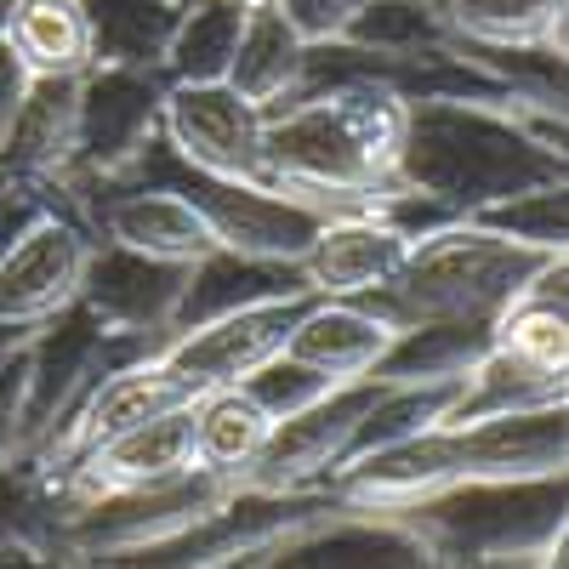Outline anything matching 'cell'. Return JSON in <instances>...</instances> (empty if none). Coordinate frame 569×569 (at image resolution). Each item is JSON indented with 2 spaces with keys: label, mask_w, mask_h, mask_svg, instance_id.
<instances>
[{
  "label": "cell",
  "mask_w": 569,
  "mask_h": 569,
  "mask_svg": "<svg viewBox=\"0 0 569 569\" xmlns=\"http://www.w3.org/2000/svg\"><path fill=\"white\" fill-rule=\"evenodd\" d=\"M547 182H569L563 114L479 98H405L393 188H410L456 217H472L479 206Z\"/></svg>",
  "instance_id": "6da1fadb"
},
{
  "label": "cell",
  "mask_w": 569,
  "mask_h": 569,
  "mask_svg": "<svg viewBox=\"0 0 569 569\" xmlns=\"http://www.w3.org/2000/svg\"><path fill=\"white\" fill-rule=\"evenodd\" d=\"M405 98L376 80H342L284 98L262 114L268 182L319 206L325 217L370 211L393 188Z\"/></svg>",
  "instance_id": "7a4b0ae2"
},
{
  "label": "cell",
  "mask_w": 569,
  "mask_h": 569,
  "mask_svg": "<svg viewBox=\"0 0 569 569\" xmlns=\"http://www.w3.org/2000/svg\"><path fill=\"white\" fill-rule=\"evenodd\" d=\"M558 257H569V251H558ZM547 262H552V251L512 246L501 233L461 217V222L433 228L427 240H416L405 251V268L382 284V291H365L353 302L370 308L393 330L427 325V319H485V325H496L501 308L525 291Z\"/></svg>",
  "instance_id": "3957f363"
},
{
  "label": "cell",
  "mask_w": 569,
  "mask_h": 569,
  "mask_svg": "<svg viewBox=\"0 0 569 569\" xmlns=\"http://www.w3.org/2000/svg\"><path fill=\"white\" fill-rule=\"evenodd\" d=\"M563 472L547 479H456L393 518L416 530L427 563H563Z\"/></svg>",
  "instance_id": "277c9868"
},
{
  "label": "cell",
  "mask_w": 569,
  "mask_h": 569,
  "mask_svg": "<svg viewBox=\"0 0 569 569\" xmlns=\"http://www.w3.org/2000/svg\"><path fill=\"white\" fill-rule=\"evenodd\" d=\"M120 177H137V182H166L177 194L194 206L211 228V240L228 246V251H246V257H273V262H297L308 251V240L319 233L325 211L284 194L273 182H246V177H211V171H194L188 160L171 154V142L154 137Z\"/></svg>",
  "instance_id": "5b68a950"
},
{
  "label": "cell",
  "mask_w": 569,
  "mask_h": 569,
  "mask_svg": "<svg viewBox=\"0 0 569 569\" xmlns=\"http://www.w3.org/2000/svg\"><path fill=\"white\" fill-rule=\"evenodd\" d=\"M233 490V479L206 467H188L177 479L142 485V490H114V496H91L69 512L58 558L63 563H137L142 552L166 547L182 536Z\"/></svg>",
  "instance_id": "8992f818"
},
{
  "label": "cell",
  "mask_w": 569,
  "mask_h": 569,
  "mask_svg": "<svg viewBox=\"0 0 569 569\" xmlns=\"http://www.w3.org/2000/svg\"><path fill=\"white\" fill-rule=\"evenodd\" d=\"M160 98H166L160 69H86L80 74V137H74V166L63 177V194H74L86 182L120 177L149 149L160 137Z\"/></svg>",
  "instance_id": "52a82bcc"
},
{
  "label": "cell",
  "mask_w": 569,
  "mask_h": 569,
  "mask_svg": "<svg viewBox=\"0 0 569 569\" xmlns=\"http://www.w3.org/2000/svg\"><path fill=\"white\" fill-rule=\"evenodd\" d=\"M160 137L171 154L211 177L268 182L262 160V109L240 98L228 80H166L160 98Z\"/></svg>",
  "instance_id": "ba28073f"
},
{
  "label": "cell",
  "mask_w": 569,
  "mask_h": 569,
  "mask_svg": "<svg viewBox=\"0 0 569 569\" xmlns=\"http://www.w3.org/2000/svg\"><path fill=\"white\" fill-rule=\"evenodd\" d=\"M91 246H98V233H91V222L80 217V206L69 194L58 206H46L0 251V319L34 330L40 319L69 308L80 297V273H86Z\"/></svg>",
  "instance_id": "9c48e42d"
},
{
  "label": "cell",
  "mask_w": 569,
  "mask_h": 569,
  "mask_svg": "<svg viewBox=\"0 0 569 569\" xmlns=\"http://www.w3.org/2000/svg\"><path fill=\"white\" fill-rule=\"evenodd\" d=\"M308 308H313V291L233 308V313H222V319H206V325H194V330H177V337H166L160 365L177 376L188 393L233 388L240 376H251L262 359H273V353L284 348V337L297 330V319H302Z\"/></svg>",
  "instance_id": "30bf717a"
},
{
  "label": "cell",
  "mask_w": 569,
  "mask_h": 569,
  "mask_svg": "<svg viewBox=\"0 0 569 569\" xmlns=\"http://www.w3.org/2000/svg\"><path fill=\"white\" fill-rule=\"evenodd\" d=\"M376 388H382L376 376L337 382L319 405L273 421L262 450H257V461H251V472H246L240 485H251V490H325L330 472H337V461L348 456L353 427L370 410Z\"/></svg>",
  "instance_id": "8fae6325"
},
{
  "label": "cell",
  "mask_w": 569,
  "mask_h": 569,
  "mask_svg": "<svg viewBox=\"0 0 569 569\" xmlns=\"http://www.w3.org/2000/svg\"><path fill=\"white\" fill-rule=\"evenodd\" d=\"M182 399H194L177 376L160 365V353H149V359H131V365H120V370H109L98 388H91L52 433H46L23 461L29 467H40V472H63L74 456H86L91 445H103V439H114V433H126V427H137L142 416H154V410H171V405H182Z\"/></svg>",
  "instance_id": "7c38bea8"
},
{
  "label": "cell",
  "mask_w": 569,
  "mask_h": 569,
  "mask_svg": "<svg viewBox=\"0 0 569 569\" xmlns=\"http://www.w3.org/2000/svg\"><path fill=\"white\" fill-rule=\"evenodd\" d=\"M456 479H461V439H456V427L439 421V427H421L410 439L348 456L330 472V496L348 507H370V512H405L427 496H439Z\"/></svg>",
  "instance_id": "4fadbf2b"
},
{
  "label": "cell",
  "mask_w": 569,
  "mask_h": 569,
  "mask_svg": "<svg viewBox=\"0 0 569 569\" xmlns=\"http://www.w3.org/2000/svg\"><path fill=\"white\" fill-rule=\"evenodd\" d=\"M194 467V399H182L171 410L142 416L126 433L91 445L86 456H74L58 479L74 501L91 496H114V490H142V485H160L177 479V472Z\"/></svg>",
  "instance_id": "5bb4252c"
},
{
  "label": "cell",
  "mask_w": 569,
  "mask_h": 569,
  "mask_svg": "<svg viewBox=\"0 0 569 569\" xmlns=\"http://www.w3.org/2000/svg\"><path fill=\"white\" fill-rule=\"evenodd\" d=\"M188 262H166V257H142L131 246L98 240L80 273V308L98 319L103 330H131V337H171V313L182 297Z\"/></svg>",
  "instance_id": "9a60e30c"
},
{
  "label": "cell",
  "mask_w": 569,
  "mask_h": 569,
  "mask_svg": "<svg viewBox=\"0 0 569 569\" xmlns=\"http://www.w3.org/2000/svg\"><path fill=\"white\" fill-rule=\"evenodd\" d=\"M262 563L268 569H416L427 563V547L416 541L405 518L337 501L330 512L284 536Z\"/></svg>",
  "instance_id": "2e32d148"
},
{
  "label": "cell",
  "mask_w": 569,
  "mask_h": 569,
  "mask_svg": "<svg viewBox=\"0 0 569 569\" xmlns=\"http://www.w3.org/2000/svg\"><path fill=\"white\" fill-rule=\"evenodd\" d=\"M405 251H410V240L370 206V211L325 217L308 251L297 257V268L308 279V291H319V297H365V291H382L405 268Z\"/></svg>",
  "instance_id": "e0dca14e"
},
{
  "label": "cell",
  "mask_w": 569,
  "mask_h": 569,
  "mask_svg": "<svg viewBox=\"0 0 569 569\" xmlns=\"http://www.w3.org/2000/svg\"><path fill=\"white\" fill-rule=\"evenodd\" d=\"M74 137H80V74H29L18 109L0 126V171L63 188L74 166Z\"/></svg>",
  "instance_id": "ac0fdd59"
},
{
  "label": "cell",
  "mask_w": 569,
  "mask_h": 569,
  "mask_svg": "<svg viewBox=\"0 0 569 569\" xmlns=\"http://www.w3.org/2000/svg\"><path fill=\"white\" fill-rule=\"evenodd\" d=\"M461 479H547L569 461V405L507 410L456 427Z\"/></svg>",
  "instance_id": "d6986e66"
},
{
  "label": "cell",
  "mask_w": 569,
  "mask_h": 569,
  "mask_svg": "<svg viewBox=\"0 0 569 569\" xmlns=\"http://www.w3.org/2000/svg\"><path fill=\"white\" fill-rule=\"evenodd\" d=\"M297 291H308V279H302L297 262H273V257H246V251L211 246L206 257L188 262L182 297H177V313H171V337H177V330L206 325V319H222L233 308L273 302V297H297Z\"/></svg>",
  "instance_id": "ffe728a7"
},
{
  "label": "cell",
  "mask_w": 569,
  "mask_h": 569,
  "mask_svg": "<svg viewBox=\"0 0 569 569\" xmlns=\"http://www.w3.org/2000/svg\"><path fill=\"white\" fill-rule=\"evenodd\" d=\"M388 342H393V325H382L353 297H313V308L297 319L291 337H284V353L319 365L325 376H337V382H359V376H370L376 359L388 353Z\"/></svg>",
  "instance_id": "44dd1931"
},
{
  "label": "cell",
  "mask_w": 569,
  "mask_h": 569,
  "mask_svg": "<svg viewBox=\"0 0 569 569\" xmlns=\"http://www.w3.org/2000/svg\"><path fill=\"white\" fill-rule=\"evenodd\" d=\"M302 63H308V40L291 29V18H284L273 0H251L240 46H233V63H228V86L268 114L297 91Z\"/></svg>",
  "instance_id": "7402d4cb"
},
{
  "label": "cell",
  "mask_w": 569,
  "mask_h": 569,
  "mask_svg": "<svg viewBox=\"0 0 569 569\" xmlns=\"http://www.w3.org/2000/svg\"><path fill=\"white\" fill-rule=\"evenodd\" d=\"M536 405H569V382L563 370L536 365L512 348H485V359L461 376V388L445 410V427H467L485 416H507V410H536Z\"/></svg>",
  "instance_id": "603a6c76"
},
{
  "label": "cell",
  "mask_w": 569,
  "mask_h": 569,
  "mask_svg": "<svg viewBox=\"0 0 569 569\" xmlns=\"http://www.w3.org/2000/svg\"><path fill=\"white\" fill-rule=\"evenodd\" d=\"M496 342V325L485 319H427L393 330L388 353L376 359V382H461Z\"/></svg>",
  "instance_id": "cb8c5ba5"
},
{
  "label": "cell",
  "mask_w": 569,
  "mask_h": 569,
  "mask_svg": "<svg viewBox=\"0 0 569 569\" xmlns=\"http://www.w3.org/2000/svg\"><path fill=\"white\" fill-rule=\"evenodd\" d=\"M80 7L91 34V69H160L182 18L177 0H80Z\"/></svg>",
  "instance_id": "d4e9b609"
},
{
  "label": "cell",
  "mask_w": 569,
  "mask_h": 569,
  "mask_svg": "<svg viewBox=\"0 0 569 569\" xmlns=\"http://www.w3.org/2000/svg\"><path fill=\"white\" fill-rule=\"evenodd\" d=\"M268 427H273V416L240 382L194 393V467L222 472V479L240 485L268 439Z\"/></svg>",
  "instance_id": "484cf974"
},
{
  "label": "cell",
  "mask_w": 569,
  "mask_h": 569,
  "mask_svg": "<svg viewBox=\"0 0 569 569\" xmlns=\"http://www.w3.org/2000/svg\"><path fill=\"white\" fill-rule=\"evenodd\" d=\"M337 40L359 46V52H376V58H393V63L445 58L456 46L439 0H365Z\"/></svg>",
  "instance_id": "4316f807"
},
{
  "label": "cell",
  "mask_w": 569,
  "mask_h": 569,
  "mask_svg": "<svg viewBox=\"0 0 569 569\" xmlns=\"http://www.w3.org/2000/svg\"><path fill=\"white\" fill-rule=\"evenodd\" d=\"M7 46L29 74H86L91 69V34L80 0H18Z\"/></svg>",
  "instance_id": "83f0119b"
},
{
  "label": "cell",
  "mask_w": 569,
  "mask_h": 569,
  "mask_svg": "<svg viewBox=\"0 0 569 569\" xmlns=\"http://www.w3.org/2000/svg\"><path fill=\"white\" fill-rule=\"evenodd\" d=\"M246 7L251 0H188L171 29L166 58H160V74L166 80H228L233 46H240V29H246Z\"/></svg>",
  "instance_id": "f1b7e54d"
},
{
  "label": "cell",
  "mask_w": 569,
  "mask_h": 569,
  "mask_svg": "<svg viewBox=\"0 0 569 569\" xmlns=\"http://www.w3.org/2000/svg\"><path fill=\"white\" fill-rule=\"evenodd\" d=\"M456 40L479 46H547L563 52V12L569 0H439Z\"/></svg>",
  "instance_id": "f546056e"
},
{
  "label": "cell",
  "mask_w": 569,
  "mask_h": 569,
  "mask_svg": "<svg viewBox=\"0 0 569 569\" xmlns=\"http://www.w3.org/2000/svg\"><path fill=\"white\" fill-rule=\"evenodd\" d=\"M467 222H479L490 233L512 246H530V251H569V182H547V188H525L512 200L479 206Z\"/></svg>",
  "instance_id": "4dcf8cb0"
},
{
  "label": "cell",
  "mask_w": 569,
  "mask_h": 569,
  "mask_svg": "<svg viewBox=\"0 0 569 569\" xmlns=\"http://www.w3.org/2000/svg\"><path fill=\"white\" fill-rule=\"evenodd\" d=\"M240 388L273 416V421H284V416H297V410H308V405H319L330 388H337V376H325L319 365H308V359H297V353H273V359H262L251 376H240Z\"/></svg>",
  "instance_id": "1f68e13d"
},
{
  "label": "cell",
  "mask_w": 569,
  "mask_h": 569,
  "mask_svg": "<svg viewBox=\"0 0 569 569\" xmlns=\"http://www.w3.org/2000/svg\"><path fill=\"white\" fill-rule=\"evenodd\" d=\"M29 450V337L0 359V467Z\"/></svg>",
  "instance_id": "d6a6232c"
},
{
  "label": "cell",
  "mask_w": 569,
  "mask_h": 569,
  "mask_svg": "<svg viewBox=\"0 0 569 569\" xmlns=\"http://www.w3.org/2000/svg\"><path fill=\"white\" fill-rule=\"evenodd\" d=\"M273 7L291 18V29H297L302 40H337L365 0H273Z\"/></svg>",
  "instance_id": "836d02e7"
},
{
  "label": "cell",
  "mask_w": 569,
  "mask_h": 569,
  "mask_svg": "<svg viewBox=\"0 0 569 569\" xmlns=\"http://www.w3.org/2000/svg\"><path fill=\"white\" fill-rule=\"evenodd\" d=\"M23 86H29V69L18 63V52L7 40H0V126H7V114L18 109V98H23Z\"/></svg>",
  "instance_id": "e575fe53"
},
{
  "label": "cell",
  "mask_w": 569,
  "mask_h": 569,
  "mask_svg": "<svg viewBox=\"0 0 569 569\" xmlns=\"http://www.w3.org/2000/svg\"><path fill=\"white\" fill-rule=\"evenodd\" d=\"M23 337H29L23 325H7V319H0V359H7V353H12V348H18Z\"/></svg>",
  "instance_id": "d590c367"
},
{
  "label": "cell",
  "mask_w": 569,
  "mask_h": 569,
  "mask_svg": "<svg viewBox=\"0 0 569 569\" xmlns=\"http://www.w3.org/2000/svg\"><path fill=\"white\" fill-rule=\"evenodd\" d=\"M12 12H18V0H0V40H7V29H12Z\"/></svg>",
  "instance_id": "8d00e7d4"
},
{
  "label": "cell",
  "mask_w": 569,
  "mask_h": 569,
  "mask_svg": "<svg viewBox=\"0 0 569 569\" xmlns=\"http://www.w3.org/2000/svg\"><path fill=\"white\" fill-rule=\"evenodd\" d=\"M177 7H188V0H177Z\"/></svg>",
  "instance_id": "74e56055"
}]
</instances>
